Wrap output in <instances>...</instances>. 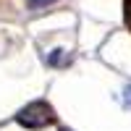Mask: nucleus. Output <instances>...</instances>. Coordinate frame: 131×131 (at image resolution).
<instances>
[{
    "label": "nucleus",
    "instance_id": "nucleus-3",
    "mask_svg": "<svg viewBox=\"0 0 131 131\" xmlns=\"http://www.w3.org/2000/svg\"><path fill=\"white\" fill-rule=\"evenodd\" d=\"M123 102L131 107V86H128V89H126V94H123Z\"/></svg>",
    "mask_w": 131,
    "mask_h": 131
},
{
    "label": "nucleus",
    "instance_id": "nucleus-2",
    "mask_svg": "<svg viewBox=\"0 0 131 131\" xmlns=\"http://www.w3.org/2000/svg\"><path fill=\"white\" fill-rule=\"evenodd\" d=\"M26 3H29L31 8H39V5H50L52 0H26Z\"/></svg>",
    "mask_w": 131,
    "mask_h": 131
},
{
    "label": "nucleus",
    "instance_id": "nucleus-1",
    "mask_svg": "<svg viewBox=\"0 0 131 131\" xmlns=\"http://www.w3.org/2000/svg\"><path fill=\"white\" fill-rule=\"evenodd\" d=\"M16 121L21 126H26V128H47L55 121V113H52V107L47 102H31L24 110H18Z\"/></svg>",
    "mask_w": 131,
    "mask_h": 131
},
{
    "label": "nucleus",
    "instance_id": "nucleus-4",
    "mask_svg": "<svg viewBox=\"0 0 131 131\" xmlns=\"http://www.w3.org/2000/svg\"><path fill=\"white\" fill-rule=\"evenodd\" d=\"M63 131H68V128H63Z\"/></svg>",
    "mask_w": 131,
    "mask_h": 131
}]
</instances>
